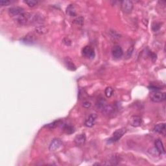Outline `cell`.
Listing matches in <instances>:
<instances>
[{
  "label": "cell",
  "mask_w": 166,
  "mask_h": 166,
  "mask_svg": "<svg viewBox=\"0 0 166 166\" xmlns=\"http://www.w3.org/2000/svg\"><path fill=\"white\" fill-rule=\"evenodd\" d=\"M127 130L126 128H121L118 130H116V131L113 133V136L112 137H110L109 139V141L114 143V142H116L119 141L120 139L122 138L125 133H126Z\"/></svg>",
  "instance_id": "obj_1"
},
{
  "label": "cell",
  "mask_w": 166,
  "mask_h": 166,
  "mask_svg": "<svg viewBox=\"0 0 166 166\" xmlns=\"http://www.w3.org/2000/svg\"><path fill=\"white\" fill-rule=\"evenodd\" d=\"M166 99V94L165 92L156 91L151 94V99L154 103H161L165 101Z\"/></svg>",
  "instance_id": "obj_2"
},
{
  "label": "cell",
  "mask_w": 166,
  "mask_h": 166,
  "mask_svg": "<svg viewBox=\"0 0 166 166\" xmlns=\"http://www.w3.org/2000/svg\"><path fill=\"white\" fill-rule=\"evenodd\" d=\"M133 3L129 0H125L121 2V9L123 13L130 14L133 9Z\"/></svg>",
  "instance_id": "obj_3"
},
{
  "label": "cell",
  "mask_w": 166,
  "mask_h": 166,
  "mask_svg": "<svg viewBox=\"0 0 166 166\" xmlns=\"http://www.w3.org/2000/svg\"><path fill=\"white\" fill-rule=\"evenodd\" d=\"M82 55L87 58L93 59L96 56L94 49L90 46H86L82 50Z\"/></svg>",
  "instance_id": "obj_4"
},
{
  "label": "cell",
  "mask_w": 166,
  "mask_h": 166,
  "mask_svg": "<svg viewBox=\"0 0 166 166\" xmlns=\"http://www.w3.org/2000/svg\"><path fill=\"white\" fill-rule=\"evenodd\" d=\"M63 143L62 141H61V139L58 138H54L52 140L50 145H49V149L50 151L54 152L57 151L58 149H60Z\"/></svg>",
  "instance_id": "obj_5"
},
{
  "label": "cell",
  "mask_w": 166,
  "mask_h": 166,
  "mask_svg": "<svg viewBox=\"0 0 166 166\" xmlns=\"http://www.w3.org/2000/svg\"><path fill=\"white\" fill-rule=\"evenodd\" d=\"M9 13L10 14L11 16H16L18 17L20 15H23V13H25L24 9L21 7H12L9 9Z\"/></svg>",
  "instance_id": "obj_6"
},
{
  "label": "cell",
  "mask_w": 166,
  "mask_h": 166,
  "mask_svg": "<svg viewBox=\"0 0 166 166\" xmlns=\"http://www.w3.org/2000/svg\"><path fill=\"white\" fill-rule=\"evenodd\" d=\"M112 54L114 58H120L123 54V51L120 45H115L112 49Z\"/></svg>",
  "instance_id": "obj_7"
},
{
  "label": "cell",
  "mask_w": 166,
  "mask_h": 166,
  "mask_svg": "<svg viewBox=\"0 0 166 166\" xmlns=\"http://www.w3.org/2000/svg\"><path fill=\"white\" fill-rule=\"evenodd\" d=\"M130 125L132 127H137L141 126L142 123V119L141 117L138 116H132L130 117L129 120Z\"/></svg>",
  "instance_id": "obj_8"
},
{
  "label": "cell",
  "mask_w": 166,
  "mask_h": 166,
  "mask_svg": "<svg viewBox=\"0 0 166 166\" xmlns=\"http://www.w3.org/2000/svg\"><path fill=\"white\" fill-rule=\"evenodd\" d=\"M97 118H98V116L96 114H92L85 121L84 125L87 127H92L96 124Z\"/></svg>",
  "instance_id": "obj_9"
},
{
  "label": "cell",
  "mask_w": 166,
  "mask_h": 166,
  "mask_svg": "<svg viewBox=\"0 0 166 166\" xmlns=\"http://www.w3.org/2000/svg\"><path fill=\"white\" fill-rule=\"evenodd\" d=\"M86 136L85 134H80L77 135L74 138V142L77 146H82L86 143Z\"/></svg>",
  "instance_id": "obj_10"
},
{
  "label": "cell",
  "mask_w": 166,
  "mask_h": 166,
  "mask_svg": "<svg viewBox=\"0 0 166 166\" xmlns=\"http://www.w3.org/2000/svg\"><path fill=\"white\" fill-rule=\"evenodd\" d=\"M155 145L156 150L157 151L159 155H164L165 151L163 146V142L160 139H157L155 142Z\"/></svg>",
  "instance_id": "obj_11"
},
{
  "label": "cell",
  "mask_w": 166,
  "mask_h": 166,
  "mask_svg": "<svg viewBox=\"0 0 166 166\" xmlns=\"http://www.w3.org/2000/svg\"><path fill=\"white\" fill-rule=\"evenodd\" d=\"M64 64L66 66V67L69 70L71 71H75L76 69V66L75 65V64L73 63V62L72 61V59L69 57H66L64 60Z\"/></svg>",
  "instance_id": "obj_12"
},
{
  "label": "cell",
  "mask_w": 166,
  "mask_h": 166,
  "mask_svg": "<svg viewBox=\"0 0 166 166\" xmlns=\"http://www.w3.org/2000/svg\"><path fill=\"white\" fill-rule=\"evenodd\" d=\"M154 131L159 134H164L165 132V124L164 123L157 124L154 128Z\"/></svg>",
  "instance_id": "obj_13"
},
{
  "label": "cell",
  "mask_w": 166,
  "mask_h": 166,
  "mask_svg": "<svg viewBox=\"0 0 166 166\" xmlns=\"http://www.w3.org/2000/svg\"><path fill=\"white\" fill-rule=\"evenodd\" d=\"M62 129L68 134H72L75 132L74 127L70 124H64L62 126Z\"/></svg>",
  "instance_id": "obj_14"
},
{
  "label": "cell",
  "mask_w": 166,
  "mask_h": 166,
  "mask_svg": "<svg viewBox=\"0 0 166 166\" xmlns=\"http://www.w3.org/2000/svg\"><path fill=\"white\" fill-rule=\"evenodd\" d=\"M66 14L70 16H75L77 15V13H76V9L74 5L71 4L68 7L67 9H66Z\"/></svg>",
  "instance_id": "obj_15"
},
{
  "label": "cell",
  "mask_w": 166,
  "mask_h": 166,
  "mask_svg": "<svg viewBox=\"0 0 166 166\" xmlns=\"http://www.w3.org/2000/svg\"><path fill=\"white\" fill-rule=\"evenodd\" d=\"M23 41L27 44H33L35 42V37L33 34H29L23 39Z\"/></svg>",
  "instance_id": "obj_16"
},
{
  "label": "cell",
  "mask_w": 166,
  "mask_h": 166,
  "mask_svg": "<svg viewBox=\"0 0 166 166\" xmlns=\"http://www.w3.org/2000/svg\"><path fill=\"white\" fill-rule=\"evenodd\" d=\"M96 106L98 108H99L100 110H103V109L106 106V100L103 98L99 99L96 103Z\"/></svg>",
  "instance_id": "obj_17"
},
{
  "label": "cell",
  "mask_w": 166,
  "mask_h": 166,
  "mask_svg": "<svg viewBox=\"0 0 166 166\" xmlns=\"http://www.w3.org/2000/svg\"><path fill=\"white\" fill-rule=\"evenodd\" d=\"M113 93H114V89L112 87L108 86L105 89V96L107 97V98H110V97L113 95Z\"/></svg>",
  "instance_id": "obj_18"
},
{
  "label": "cell",
  "mask_w": 166,
  "mask_h": 166,
  "mask_svg": "<svg viewBox=\"0 0 166 166\" xmlns=\"http://www.w3.org/2000/svg\"><path fill=\"white\" fill-rule=\"evenodd\" d=\"M24 3L30 7H33L38 4V1H35V0H26V1H24Z\"/></svg>",
  "instance_id": "obj_19"
},
{
  "label": "cell",
  "mask_w": 166,
  "mask_h": 166,
  "mask_svg": "<svg viewBox=\"0 0 166 166\" xmlns=\"http://www.w3.org/2000/svg\"><path fill=\"white\" fill-rule=\"evenodd\" d=\"M36 31L37 33H40V34H43V33L47 32V29L44 25H40V26H38V27L36 28Z\"/></svg>",
  "instance_id": "obj_20"
},
{
  "label": "cell",
  "mask_w": 166,
  "mask_h": 166,
  "mask_svg": "<svg viewBox=\"0 0 166 166\" xmlns=\"http://www.w3.org/2000/svg\"><path fill=\"white\" fill-rule=\"evenodd\" d=\"M60 122V121H54L53 123H49V124H47V125H46V127L47 128H49V129H54V128H55L57 125L59 124V123Z\"/></svg>",
  "instance_id": "obj_21"
},
{
  "label": "cell",
  "mask_w": 166,
  "mask_h": 166,
  "mask_svg": "<svg viewBox=\"0 0 166 166\" xmlns=\"http://www.w3.org/2000/svg\"><path fill=\"white\" fill-rule=\"evenodd\" d=\"M161 26V23L159 22H154L152 25V29L154 32H156L160 29Z\"/></svg>",
  "instance_id": "obj_22"
},
{
  "label": "cell",
  "mask_w": 166,
  "mask_h": 166,
  "mask_svg": "<svg viewBox=\"0 0 166 166\" xmlns=\"http://www.w3.org/2000/svg\"><path fill=\"white\" fill-rule=\"evenodd\" d=\"M133 51H134V47H133V46H131L129 49H128L127 53H126L127 58H130V56H131Z\"/></svg>",
  "instance_id": "obj_23"
},
{
  "label": "cell",
  "mask_w": 166,
  "mask_h": 166,
  "mask_svg": "<svg viewBox=\"0 0 166 166\" xmlns=\"http://www.w3.org/2000/svg\"><path fill=\"white\" fill-rule=\"evenodd\" d=\"M91 105H92V104L89 101H85L83 102L82 106H83V107L85 108H89L91 106Z\"/></svg>",
  "instance_id": "obj_24"
},
{
  "label": "cell",
  "mask_w": 166,
  "mask_h": 166,
  "mask_svg": "<svg viewBox=\"0 0 166 166\" xmlns=\"http://www.w3.org/2000/svg\"><path fill=\"white\" fill-rule=\"evenodd\" d=\"M11 3V1H0V5H1V6H6V5H8Z\"/></svg>",
  "instance_id": "obj_25"
}]
</instances>
